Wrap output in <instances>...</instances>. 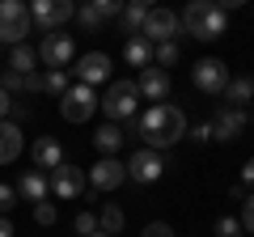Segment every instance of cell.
I'll list each match as a JSON object with an SVG mask.
<instances>
[{
  "label": "cell",
  "mask_w": 254,
  "mask_h": 237,
  "mask_svg": "<svg viewBox=\"0 0 254 237\" xmlns=\"http://www.w3.org/2000/svg\"><path fill=\"white\" fill-rule=\"evenodd\" d=\"M72 4H68V0H34V4H30V21H38V26L43 30H60L64 21H72Z\"/></svg>",
  "instance_id": "11"
},
{
  "label": "cell",
  "mask_w": 254,
  "mask_h": 237,
  "mask_svg": "<svg viewBox=\"0 0 254 237\" xmlns=\"http://www.w3.org/2000/svg\"><path fill=\"white\" fill-rule=\"evenodd\" d=\"M98 106L106 110V123H127V118H136V106H140L136 81H110V89L98 98Z\"/></svg>",
  "instance_id": "3"
},
{
  "label": "cell",
  "mask_w": 254,
  "mask_h": 237,
  "mask_svg": "<svg viewBox=\"0 0 254 237\" xmlns=\"http://www.w3.org/2000/svg\"><path fill=\"white\" fill-rule=\"evenodd\" d=\"M47 182H51V191L60 195V199H76V195L85 191V182H89V178H85V170H76V165H55L51 170V178H47Z\"/></svg>",
  "instance_id": "12"
},
{
  "label": "cell",
  "mask_w": 254,
  "mask_h": 237,
  "mask_svg": "<svg viewBox=\"0 0 254 237\" xmlns=\"http://www.w3.org/2000/svg\"><path fill=\"white\" fill-rule=\"evenodd\" d=\"M187 136V115H182L174 102H157V106L144 110V118H140V140H144V148H170L178 144V140Z\"/></svg>",
  "instance_id": "1"
},
{
  "label": "cell",
  "mask_w": 254,
  "mask_h": 237,
  "mask_svg": "<svg viewBox=\"0 0 254 237\" xmlns=\"http://www.w3.org/2000/svg\"><path fill=\"white\" fill-rule=\"evenodd\" d=\"M0 237H17V233H13V225H9V216H0Z\"/></svg>",
  "instance_id": "38"
},
{
  "label": "cell",
  "mask_w": 254,
  "mask_h": 237,
  "mask_svg": "<svg viewBox=\"0 0 254 237\" xmlns=\"http://www.w3.org/2000/svg\"><path fill=\"white\" fill-rule=\"evenodd\" d=\"M119 229H123V212H119L115 203H106V208H102V216H98V233L119 237Z\"/></svg>",
  "instance_id": "25"
},
{
  "label": "cell",
  "mask_w": 254,
  "mask_h": 237,
  "mask_svg": "<svg viewBox=\"0 0 254 237\" xmlns=\"http://www.w3.org/2000/svg\"><path fill=\"white\" fill-rule=\"evenodd\" d=\"M212 233H216V237H242V225H237L233 216H220L216 225H212Z\"/></svg>",
  "instance_id": "30"
},
{
  "label": "cell",
  "mask_w": 254,
  "mask_h": 237,
  "mask_svg": "<svg viewBox=\"0 0 254 237\" xmlns=\"http://www.w3.org/2000/svg\"><path fill=\"white\" fill-rule=\"evenodd\" d=\"M242 127H246V110H233V106H220L208 123L212 140H233V136H242Z\"/></svg>",
  "instance_id": "16"
},
{
  "label": "cell",
  "mask_w": 254,
  "mask_h": 237,
  "mask_svg": "<svg viewBox=\"0 0 254 237\" xmlns=\"http://www.w3.org/2000/svg\"><path fill=\"white\" fill-rule=\"evenodd\" d=\"M30 153H34V170H43V174H51L55 165H64V148H60L55 136H38Z\"/></svg>",
  "instance_id": "17"
},
{
  "label": "cell",
  "mask_w": 254,
  "mask_h": 237,
  "mask_svg": "<svg viewBox=\"0 0 254 237\" xmlns=\"http://www.w3.org/2000/svg\"><path fill=\"white\" fill-rule=\"evenodd\" d=\"M140 237H174V229L165 225V220H153V225H144V233Z\"/></svg>",
  "instance_id": "33"
},
{
  "label": "cell",
  "mask_w": 254,
  "mask_h": 237,
  "mask_svg": "<svg viewBox=\"0 0 254 237\" xmlns=\"http://www.w3.org/2000/svg\"><path fill=\"white\" fill-rule=\"evenodd\" d=\"M76 55V43L68 34H43V47H38V59H43L51 72H68V64H72Z\"/></svg>",
  "instance_id": "7"
},
{
  "label": "cell",
  "mask_w": 254,
  "mask_h": 237,
  "mask_svg": "<svg viewBox=\"0 0 254 237\" xmlns=\"http://www.w3.org/2000/svg\"><path fill=\"white\" fill-rule=\"evenodd\" d=\"M119 13H123L119 0H89V4H81L72 17H76V26H81L85 34H102L110 21H119Z\"/></svg>",
  "instance_id": "5"
},
{
  "label": "cell",
  "mask_w": 254,
  "mask_h": 237,
  "mask_svg": "<svg viewBox=\"0 0 254 237\" xmlns=\"http://www.w3.org/2000/svg\"><path fill=\"white\" fill-rule=\"evenodd\" d=\"M68 85H72V81H68V72H51V68L43 72V89H47V93H60V98H64Z\"/></svg>",
  "instance_id": "26"
},
{
  "label": "cell",
  "mask_w": 254,
  "mask_h": 237,
  "mask_svg": "<svg viewBox=\"0 0 254 237\" xmlns=\"http://www.w3.org/2000/svg\"><path fill=\"white\" fill-rule=\"evenodd\" d=\"M190 140H195V144H208V140H212L208 123H199V127H190Z\"/></svg>",
  "instance_id": "35"
},
{
  "label": "cell",
  "mask_w": 254,
  "mask_h": 237,
  "mask_svg": "<svg viewBox=\"0 0 254 237\" xmlns=\"http://www.w3.org/2000/svg\"><path fill=\"white\" fill-rule=\"evenodd\" d=\"M127 182V165L119 161V157H102L98 165L89 170V186L93 191H115V186Z\"/></svg>",
  "instance_id": "13"
},
{
  "label": "cell",
  "mask_w": 254,
  "mask_h": 237,
  "mask_svg": "<svg viewBox=\"0 0 254 237\" xmlns=\"http://www.w3.org/2000/svg\"><path fill=\"white\" fill-rule=\"evenodd\" d=\"M246 102H254V81H250V76H237V81H229V89H225V106L246 110Z\"/></svg>",
  "instance_id": "22"
},
{
  "label": "cell",
  "mask_w": 254,
  "mask_h": 237,
  "mask_svg": "<svg viewBox=\"0 0 254 237\" xmlns=\"http://www.w3.org/2000/svg\"><path fill=\"white\" fill-rule=\"evenodd\" d=\"M72 229H76L81 237H93V233H98V216H89V212H76Z\"/></svg>",
  "instance_id": "29"
},
{
  "label": "cell",
  "mask_w": 254,
  "mask_h": 237,
  "mask_svg": "<svg viewBox=\"0 0 254 237\" xmlns=\"http://www.w3.org/2000/svg\"><path fill=\"white\" fill-rule=\"evenodd\" d=\"M93 237H110V233H93Z\"/></svg>",
  "instance_id": "39"
},
{
  "label": "cell",
  "mask_w": 254,
  "mask_h": 237,
  "mask_svg": "<svg viewBox=\"0 0 254 237\" xmlns=\"http://www.w3.org/2000/svg\"><path fill=\"white\" fill-rule=\"evenodd\" d=\"M13 199H17V186H4V182H0V216L13 208Z\"/></svg>",
  "instance_id": "34"
},
{
  "label": "cell",
  "mask_w": 254,
  "mask_h": 237,
  "mask_svg": "<svg viewBox=\"0 0 254 237\" xmlns=\"http://www.w3.org/2000/svg\"><path fill=\"white\" fill-rule=\"evenodd\" d=\"M93 110H98V93H93L89 85H68V93L60 98V115L68 118V123H85Z\"/></svg>",
  "instance_id": "6"
},
{
  "label": "cell",
  "mask_w": 254,
  "mask_h": 237,
  "mask_svg": "<svg viewBox=\"0 0 254 237\" xmlns=\"http://www.w3.org/2000/svg\"><path fill=\"white\" fill-rule=\"evenodd\" d=\"M246 186H254V157L242 165V191H246Z\"/></svg>",
  "instance_id": "36"
},
{
  "label": "cell",
  "mask_w": 254,
  "mask_h": 237,
  "mask_svg": "<svg viewBox=\"0 0 254 237\" xmlns=\"http://www.w3.org/2000/svg\"><path fill=\"white\" fill-rule=\"evenodd\" d=\"M9 110H13V98L4 89H0V118H9Z\"/></svg>",
  "instance_id": "37"
},
{
  "label": "cell",
  "mask_w": 254,
  "mask_h": 237,
  "mask_svg": "<svg viewBox=\"0 0 254 237\" xmlns=\"http://www.w3.org/2000/svg\"><path fill=\"white\" fill-rule=\"evenodd\" d=\"M0 89H4V93L13 98V93H21V89H26V76H17V72H9V68H4V72H0Z\"/></svg>",
  "instance_id": "28"
},
{
  "label": "cell",
  "mask_w": 254,
  "mask_h": 237,
  "mask_svg": "<svg viewBox=\"0 0 254 237\" xmlns=\"http://www.w3.org/2000/svg\"><path fill=\"white\" fill-rule=\"evenodd\" d=\"M237 225H242V233H254V195H246V203H242V216H237Z\"/></svg>",
  "instance_id": "31"
},
{
  "label": "cell",
  "mask_w": 254,
  "mask_h": 237,
  "mask_svg": "<svg viewBox=\"0 0 254 237\" xmlns=\"http://www.w3.org/2000/svg\"><path fill=\"white\" fill-rule=\"evenodd\" d=\"M140 34H144L153 47H161V43H174V38H178V13H170V9H148V17H144V30H140Z\"/></svg>",
  "instance_id": "10"
},
{
  "label": "cell",
  "mask_w": 254,
  "mask_h": 237,
  "mask_svg": "<svg viewBox=\"0 0 254 237\" xmlns=\"http://www.w3.org/2000/svg\"><path fill=\"white\" fill-rule=\"evenodd\" d=\"M34 225H55V203H34Z\"/></svg>",
  "instance_id": "32"
},
{
  "label": "cell",
  "mask_w": 254,
  "mask_h": 237,
  "mask_svg": "<svg viewBox=\"0 0 254 237\" xmlns=\"http://www.w3.org/2000/svg\"><path fill=\"white\" fill-rule=\"evenodd\" d=\"M190 81H195V89H199V93H225L233 76H229L225 59H199L195 72H190Z\"/></svg>",
  "instance_id": "8"
},
{
  "label": "cell",
  "mask_w": 254,
  "mask_h": 237,
  "mask_svg": "<svg viewBox=\"0 0 254 237\" xmlns=\"http://www.w3.org/2000/svg\"><path fill=\"white\" fill-rule=\"evenodd\" d=\"M144 17H148V4L144 0H131V4H123V13H119V30H123L127 38H136L140 30H144Z\"/></svg>",
  "instance_id": "21"
},
{
  "label": "cell",
  "mask_w": 254,
  "mask_h": 237,
  "mask_svg": "<svg viewBox=\"0 0 254 237\" xmlns=\"http://www.w3.org/2000/svg\"><path fill=\"white\" fill-rule=\"evenodd\" d=\"M161 174H165V161H161L157 148L140 144L136 153H131V161H127V178H131V182H157Z\"/></svg>",
  "instance_id": "9"
},
{
  "label": "cell",
  "mask_w": 254,
  "mask_h": 237,
  "mask_svg": "<svg viewBox=\"0 0 254 237\" xmlns=\"http://www.w3.org/2000/svg\"><path fill=\"white\" fill-rule=\"evenodd\" d=\"M98 81H110V55L89 51V55L76 59V85H89V89H93Z\"/></svg>",
  "instance_id": "14"
},
{
  "label": "cell",
  "mask_w": 254,
  "mask_h": 237,
  "mask_svg": "<svg viewBox=\"0 0 254 237\" xmlns=\"http://www.w3.org/2000/svg\"><path fill=\"white\" fill-rule=\"evenodd\" d=\"M30 4H21V0H0V43H13L21 47L30 34Z\"/></svg>",
  "instance_id": "4"
},
{
  "label": "cell",
  "mask_w": 254,
  "mask_h": 237,
  "mask_svg": "<svg viewBox=\"0 0 254 237\" xmlns=\"http://www.w3.org/2000/svg\"><path fill=\"white\" fill-rule=\"evenodd\" d=\"M225 13H220L216 0H195V4H187V13H182V30H187L190 38H199V43H212V38L225 34Z\"/></svg>",
  "instance_id": "2"
},
{
  "label": "cell",
  "mask_w": 254,
  "mask_h": 237,
  "mask_svg": "<svg viewBox=\"0 0 254 237\" xmlns=\"http://www.w3.org/2000/svg\"><path fill=\"white\" fill-rule=\"evenodd\" d=\"M21 148H26V140H21V127H17V123H9V118H0V165L17 161Z\"/></svg>",
  "instance_id": "19"
},
{
  "label": "cell",
  "mask_w": 254,
  "mask_h": 237,
  "mask_svg": "<svg viewBox=\"0 0 254 237\" xmlns=\"http://www.w3.org/2000/svg\"><path fill=\"white\" fill-rule=\"evenodd\" d=\"M93 144H98L102 157H115L119 148H123V127H115V123H106V127L93 131Z\"/></svg>",
  "instance_id": "23"
},
{
  "label": "cell",
  "mask_w": 254,
  "mask_h": 237,
  "mask_svg": "<svg viewBox=\"0 0 254 237\" xmlns=\"http://www.w3.org/2000/svg\"><path fill=\"white\" fill-rule=\"evenodd\" d=\"M178 43H161V47H157V55H153V64L157 68H174V64H178Z\"/></svg>",
  "instance_id": "27"
},
{
  "label": "cell",
  "mask_w": 254,
  "mask_h": 237,
  "mask_svg": "<svg viewBox=\"0 0 254 237\" xmlns=\"http://www.w3.org/2000/svg\"><path fill=\"white\" fill-rule=\"evenodd\" d=\"M34 64H38V51L34 47H13V55H9V72H17V76H30L34 72Z\"/></svg>",
  "instance_id": "24"
},
{
  "label": "cell",
  "mask_w": 254,
  "mask_h": 237,
  "mask_svg": "<svg viewBox=\"0 0 254 237\" xmlns=\"http://www.w3.org/2000/svg\"><path fill=\"white\" fill-rule=\"evenodd\" d=\"M17 195H21L26 203H43L47 195H51V182H47V174H43V170H26V174L17 178Z\"/></svg>",
  "instance_id": "18"
},
{
  "label": "cell",
  "mask_w": 254,
  "mask_h": 237,
  "mask_svg": "<svg viewBox=\"0 0 254 237\" xmlns=\"http://www.w3.org/2000/svg\"><path fill=\"white\" fill-rule=\"evenodd\" d=\"M136 89H140V98H148L157 106V102H165L170 98V72H165V68H144V72L136 76Z\"/></svg>",
  "instance_id": "15"
},
{
  "label": "cell",
  "mask_w": 254,
  "mask_h": 237,
  "mask_svg": "<svg viewBox=\"0 0 254 237\" xmlns=\"http://www.w3.org/2000/svg\"><path fill=\"white\" fill-rule=\"evenodd\" d=\"M153 55H157V47L148 43L144 34L127 38V47H123V59H127L131 68H140V72H144V68H153Z\"/></svg>",
  "instance_id": "20"
}]
</instances>
